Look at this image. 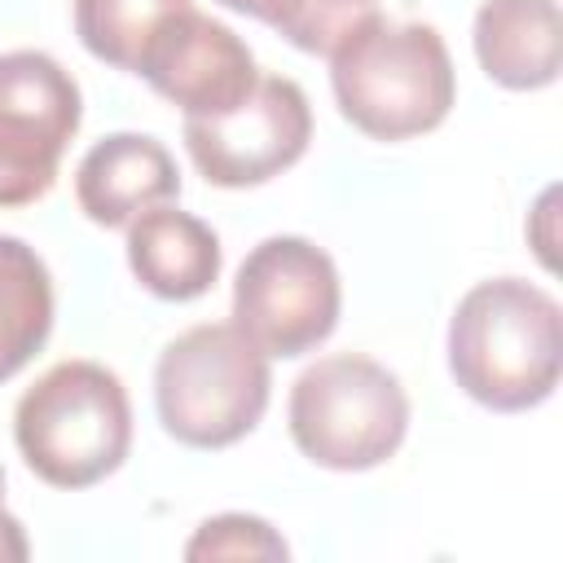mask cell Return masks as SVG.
I'll use <instances>...</instances> for the list:
<instances>
[{
    "instance_id": "obj_1",
    "label": "cell",
    "mask_w": 563,
    "mask_h": 563,
    "mask_svg": "<svg viewBox=\"0 0 563 563\" xmlns=\"http://www.w3.org/2000/svg\"><path fill=\"white\" fill-rule=\"evenodd\" d=\"M563 369V308L523 277L471 286L449 317L453 383L497 413H523L554 396Z\"/></svg>"
},
{
    "instance_id": "obj_2",
    "label": "cell",
    "mask_w": 563,
    "mask_h": 563,
    "mask_svg": "<svg viewBox=\"0 0 563 563\" xmlns=\"http://www.w3.org/2000/svg\"><path fill=\"white\" fill-rule=\"evenodd\" d=\"M330 88L352 128L374 141H409L449 119L457 75L431 22L374 13L330 53Z\"/></svg>"
},
{
    "instance_id": "obj_3",
    "label": "cell",
    "mask_w": 563,
    "mask_h": 563,
    "mask_svg": "<svg viewBox=\"0 0 563 563\" xmlns=\"http://www.w3.org/2000/svg\"><path fill=\"white\" fill-rule=\"evenodd\" d=\"M13 440L44 484L92 488L114 475L132 449L128 387L97 361H57L22 391Z\"/></svg>"
},
{
    "instance_id": "obj_4",
    "label": "cell",
    "mask_w": 563,
    "mask_h": 563,
    "mask_svg": "<svg viewBox=\"0 0 563 563\" xmlns=\"http://www.w3.org/2000/svg\"><path fill=\"white\" fill-rule=\"evenodd\" d=\"M268 356L233 321L176 334L154 365L158 422L189 449H229L251 435L268 409Z\"/></svg>"
},
{
    "instance_id": "obj_5",
    "label": "cell",
    "mask_w": 563,
    "mask_h": 563,
    "mask_svg": "<svg viewBox=\"0 0 563 563\" xmlns=\"http://www.w3.org/2000/svg\"><path fill=\"white\" fill-rule=\"evenodd\" d=\"M286 422L312 466L374 471L405 444L409 396L387 365L361 352H334L295 378Z\"/></svg>"
},
{
    "instance_id": "obj_6",
    "label": "cell",
    "mask_w": 563,
    "mask_h": 563,
    "mask_svg": "<svg viewBox=\"0 0 563 563\" xmlns=\"http://www.w3.org/2000/svg\"><path fill=\"white\" fill-rule=\"evenodd\" d=\"M343 308L334 260L295 233L264 238L246 251L233 277V325L264 356H303L321 347Z\"/></svg>"
},
{
    "instance_id": "obj_7",
    "label": "cell",
    "mask_w": 563,
    "mask_h": 563,
    "mask_svg": "<svg viewBox=\"0 0 563 563\" xmlns=\"http://www.w3.org/2000/svg\"><path fill=\"white\" fill-rule=\"evenodd\" d=\"M79 119V84L57 57L0 53V207H26L53 189Z\"/></svg>"
},
{
    "instance_id": "obj_8",
    "label": "cell",
    "mask_w": 563,
    "mask_h": 563,
    "mask_svg": "<svg viewBox=\"0 0 563 563\" xmlns=\"http://www.w3.org/2000/svg\"><path fill=\"white\" fill-rule=\"evenodd\" d=\"M312 141V106L286 75H260L251 97L211 119H185V150L207 185L246 189L282 176Z\"/></svg>"
},
{
    "instance_id": "obj_9",
    "label": "cell",
    "mask_w": 563,
    "mask_h": 563,
    "mask_svg": "<svg viewBox=\"0 0 563 563\" xmlns=\"http://www.w3.org/2000/svg\"><path fill=\"white\" fill-rule=\"evenodd\" d=\"M136 75L172 106L185 110V119H211L233 110L251 97L260 70L251 48L211 13H198L194 4L176 9L158 35L145 44Z\"/></svg>"
},
{
    "instance_id": "obj_10",
    "label": "cell",
    "mask_w": 563,
    "mask_h": 563,
    "mask_svg": "<svg viewBox=\"0 0 563 563\" xmlns=\"http://www.w3.org/2000/svg\"><path fill=\"white\" fill-rule=\"evenodd\" d=\"M180 194L176 158L163 141L145 132L101 136L75 167V202L101 229H123L141 211L172 202Z\"/></svg>"
},
{
    "instance_id": "obj_11",
    "label": "cell",
    "mask_w": 563,
    "mask_h": 563,
    "mask_svg": "<svg viewBox=\"0 0 563 563\" xmlns=\"http://www.w3.org/2000/svg\"><path fill=\"white\" fill-rule=\"evenodd\" d=\"M128 268L150 295L185 303L216 286L220 238L207 220L158 202L128 224Z\"/></svg>"
},
{
    "instance_id": "obj_12",
    "label": "cell",
    "mask_w": 563,
    "mask_h": 563,
    "mask_svg": "<svg viewBox=\"0 0 563 563\" xmlns=\"http://www.w3.org/2000/svg\"><path fill=\"white\" fill-rule=\"evenodd\" d=\"M475 57L510 92L550 88L563 62V18L554 0H484L475 13Z\"/></svg>"
},
{
    "instance_id": "obj_13",
    "label": "cell",
    "mask_w": 563,
    "mask_h": 563,
    "mask_svg": "<svg viewBox=\"0 0 563 563\" xmlns=\"http://www.w3.org/2000/svg\"><path fill=\"white\" fill-rule=\"evenodd\" d=\"M53 334V277L22 238L0 233V383H9Z\"/></svg>"
},
{
    "instance_id": "obj_14",
    "label": "cell",
    "mask_w": 563,
    "mask_h": 563,
    "mask_svg": "<svg viewBox=\"0 0 563 563\" xmlns=\"http://www.w3.org/2000/svg\"><path fill=\"white\" fill-rule=\"evenodd\" d=\"M189 0H75V35L97 62L136 75L145 44Z\"/></svg>"
},
{
    "instance_id": "obj_15",
    "label": "cell",
    "mask_w": 563,
    "mask_h": 563,
    "mask_svg": "<svg viewBox=\"0 0 563 563\" xmlns=\"http://www.w3.org/2000/svg\"><path fill=\"white\" fill-rule=\"evenodd\" d=\"M374 13L378 0H260V22L312 57H330Z\"/></svg>"
},
{
    "instance_id": "obj_16",
    "label": "cell",
    "mask_w": 563,
    "mask_h": 563,
    "mask_svg": "<svg viewBox=\"0 0 563 563\" xmlns=\"http://www.w3.org/2000/svg\"><path fill=\"white\" fill-rule=\"evenodd\" d=\"M286 541L260 515H216L198 523L185 559H286Z\"/></svg>"
},
{
    "instance_id": "obj_17",
    "label": "cell",
    "mask_w": 563,
    "mask_h": 563,
    "mask_svg": "<svg viewBox=\"0 0 563 563\" xmlns=\"http://www.w3.org/2000/svg\"><path fill=\"white\" fill-rule=\"evenodd\" d=\"M31 550H26V532L22 523L4 510V471H0V563H22Z\"/></svg>"
},
{
    "instance_id": "obj_18",
    "label": "cell",
    "mask_w": 563,
    "mask_h": 563,
    "mask_svg": "<svg viewBox=\"0 0 563 563\" xmlns=\"http://www.w3.org/2000/svg\"><path fill=\"white\" fill-rule=\"evenodd\" d=\"M224 9H233V13H246V18H260V0H220Z\"/></svg>"
}]
</instances>
